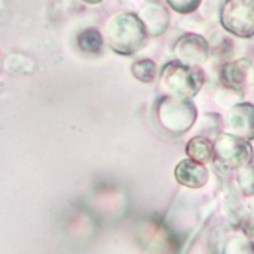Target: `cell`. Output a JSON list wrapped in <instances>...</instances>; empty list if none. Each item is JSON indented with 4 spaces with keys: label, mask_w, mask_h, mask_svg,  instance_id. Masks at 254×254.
Returning <instances> with one entry per match:
<instances>
[{
    "label": "cell",
    "mask_w": 254,
    "mask_h": 254,
    "mask_svg": "<svg viewBox=\"0 0 254 254\" xmlns=\"http://www.w3.org/2000/svg\"><path fill=\"white\" fill-rule=\"evenodd\" d=\"M79 47L84 51H97L100 48V38L94 32H85L79 36Z\"/></svg>",
    "instance_id": "9"
},
{
    "label": "cell",
    "mask_w": 254,
    "mask_h": 254,
    "mask_svg": "<svg viewBox=\"0 0 254 254\" xmlns=\"http://www.w3.org/2000/svg\"><path fill=\"white\" fill-rule=\"evenodd\" d=\"M253 73V63L250 59H238L229 62L221 69V82L226 87L235 90H244L248 87Z\"/></svg>",
    "instance_id": "4"
},
{
    "label": "cell",
    "mask_w": 254,
    "mask_h": 254,
    "mask_svg": "<svg viewBox=\"0 0 254 254\" xmlns=\"http://www.w3.org/2000/svg\"><path fill=\"white\" fill-rule=\"evenodd\" d=\"M217 162L226 169H239L253 160V148L247 139L230 133H223L217 138L214 145Z\"/></svg>",
    "instance_id": "2"
},
{
    "label": "cell",
    "mask_w": 254,
    "mask_h": 254,
    "mask_svg": "<svg viewBox=\"0 0 254 254\" xmlns=\"http://www.w3.org/2000/svg\"><path fill=\"white\" fill-rule=\"evenodd\" d=\"M233 215H235V223L239 224L245 236L254 238V194L247 196L244 202L238 203L233 211Z\"/></svg>",
    "instance_id": "6"
},
{
    "label": "cell",
    "mask_w": 254,
    "mask_h": 254,
    "mask_svg": "<svg viewBox=\"0 0 254 254\" xmlns=\"http://www.w3.org/2000/svg\"><path fill=\"white\" fill-rule=\"evenodd\" d=\"M236 171H238L236 181H238L239 190L245 196L254 194V162L251 160L250 163H247L245 166H242Z\"/></svg>",
    "instance_id": "8"
},
{
    "label": "cell",
    "mask_w": 254,
    "mask_h": 254,
    "mask_svg": "<svg viewBox=\"0 0 254 254\" xmlns=\"http://www.w3.org/2000/svg\"><path fill=\"white\" fill-rule=\"evenodd\" d=\"M177 177H178L180 183H183L189 187L197 189V187H202L208 181V171L199 162L186 160L178 166Z\"/></svg>",
    "instance_id": "5"
},
{
    "label": "cell",
    "mask_w": 254,
    "mask_h": 254,
    "mask_svg": "<svg viewBox=\"0 0 254 254\" xmlns=\"http://www.w3.org/2000/svg\"><path fill=\"white\" fill-rule=\"evenodd\" d=\"M227 133L242 139H254V105L238 102L229 108L226 118Z\"/></svg>",
    "instance_id": "3"
},
{
    "label": "cell",
    "mask_w": 254,
    "mask_h": 254,
    "mask_svg": "<svg viewBox=\"0 0 254 254\" xmlns=\"http://www.w3.org/2000/svg\"><path fill=\"white\" fill-rule=\"evenodd\" d=\"M187 150L191 159H194L199 163H208L214 156V145L206 138H194L189 144Z\"/></svg>",
    "instance_id": "7"
},
{
    "label": "cell",
    "mask_w": 254,
    "mask_h": 254,
    "mask_svg": "<svg viewBox=\"0 0 254 254\" xmlns=\"http://www.w3.org/2000/svg\"><path fill=\"white\" fill-rule=\"evenodd\" d=\"M220 20L221 26L238 38L254 36V0H224Z\"/></svg>",
    "instance_id": "1"
}]
</instances>
